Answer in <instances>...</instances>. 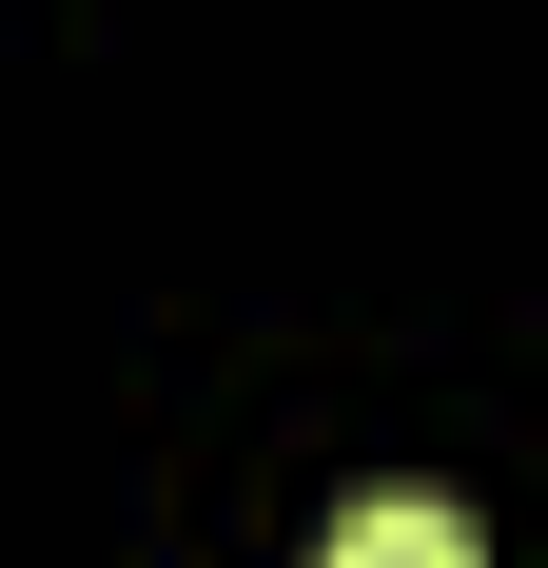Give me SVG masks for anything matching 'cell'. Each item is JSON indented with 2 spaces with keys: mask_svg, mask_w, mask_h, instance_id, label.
<instances>
[{
  "mask_svg": "<svg viewBox=\"0 0 548 568\" xmlns=\"http://www.w3.org/2000/svg\"><path fill=\"white\" fill-rule=\"evenodd\" d=\"M333 568H490V529L450 510V490H353L333 510Z\"/></svg>",
  "mask_w": 548,
  "mask_h": 568,
  "instance_id": "1",
  "label": "cell"
}]
</instances>
